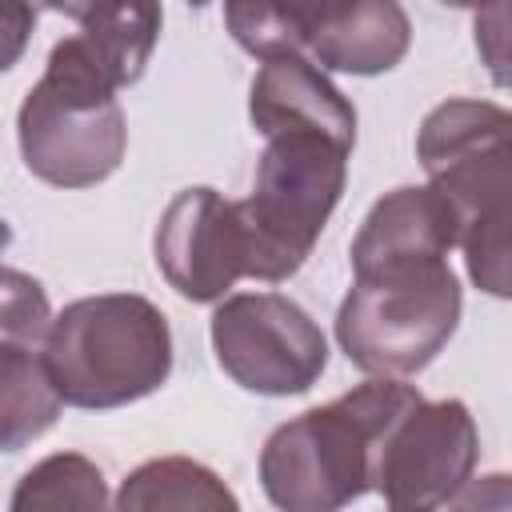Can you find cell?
Listing matches in <instances>:
<instances>
[{
  "instance_id": "cell-1",
  "label": "cell",
  "mask_w": 512,
  "mask_h": 512,
  "mask_svg": "<svg viewBox=\"0 0 512 512\" xmlns=\"http://www.w3.org/2000/svg\"><path fill=\"white\" fill-rule=\"evenodd\" d=\"M416 384L372 376L332 404L284 420L260 448V488L280 512H344L372 488V452L416 404Z\"/></svg>"
},
{
  "instance_id": "cell-2",
  "label": "cell",
  "mask_w": 512,
  "mask_h": 512,
  "mask_svg": "<svg viewBox=\"0 0 512 512\" xmlns=\"http://www.w3.org/2000/svg\"><path fill=\"white\" fill-rule=\"evenodd\" d=\"M416 160L460 220V248L472 284L488 296H508V108L468 96L436 104L416 132Z\"/></svg>"
},
{
  "instance_id": "cell-3",
  "label": "cell",
  "mask_w": 512,
  "mask_h": 512,
  "mask_svg": "<svg viewBox=\"0 0 512 512\" xmlns=\"http://www.w3.org/2000/svg\"><path fill=\"white\" fill-rule=\"evenodd\" d=\"M40 364L72 408H124L152 396L172 372L168 316L136 292H100L64 304L44 336Z\"/></svg>"
},
{
  "instance_id": "cell-4",
  "label": "cell",
  "mask_w": 512,
  "mask_h": 512,
  "mask_svg": "<svg viewBox=\"0 0 512 512\" xmlns=\"http://www.w3.org/2000/svg\"><path fill=\"white\" fill-rule=\"evenodd\" d=\"M116 80L80 44L64 36L52 44L44 76L28 88L16 112V140L24 168L52 188H92L108 180L128 148Z\"/></svg>"
},
{
  "instance_id": "cell-5",
  "label": "cell",
  "mask_w": 512,
  "mask_h": 512,
  "mask_svg": "<svg viewBox=\"0 0 512 512\" xmlns=\"http://www.w3.org/2000/svg\"><path fill=\"white\" fill-rule=\"evenodd\" d=\"M460 304V280L448 260L356 268L336 312V340L368 376H412L452 340Z\"/></svg>"
},
{
  "instance_id": "cell-6",
  "label": "cell",
  "mask_w": 512,
  "mask_h": 512,
  "mask_svg": "<svg viewBox=\"0 0 512 512\" xmlns=\"http://www.w3.org/2000/svg\"><path fill=\"white\" fill-rule=\"evenodd\" d=\"M348 156L324 136H272L256 164V184L236 200L248 268L244 276L280 284L304 268L348 184Z\"/></svg>"
},
{
  "instance_id": "cell-7",
  "label": "cell",
  "mask_w": 512,
  "mask_h": 512,
  "mask_svg": "<svg viewBox=\"0 0 512 512\" xmlns=\"http://www.w3.org/2000/svg\"><path fill=\"white\" fill-rule=\"evenodd\" d=\"M212 352L224 376L256 396H300L328 368L320 324L280 292H236L212 312Z\"/></svg>"
},
{
  "instance_id": "cell-8",
  "label": "cell",
  "mask_w": 512,
  "mask_h": 512,
  "mask_svg": "<svg viewBox=\"0 0 512 512\" xmlns=\"http://www.w3.org/2000/svg\"><path fill=\"white\" fill-rule=\"evenodd\" d=\"M480 432L464 400L408 404L372 452V488L388 512H436L476 472Z\"/></svg>"
},
{
  "instance_id": "cell-9",
  "label": "cell",
  "mask_w": 512,
  "mask_h": 512,
  "mask_svg": "<svg viewBox=\"0 0 512 512\" xmlns=\"http://www.w3.org/2000/svg\"><path fill=\"white\" fill-rule=\"evenodd\" d=\"M156 268L192 304H216L248 268L244 228L232 200L216 188H184L156 224Z\"/></svg>"
},
{
  "instance_id": "cell-10",
  "label": "cell",
  "mask_w": 512,
  "mask_h": 512,
  "mask_svg": "<svg viewBox=\"0 0 512 512\" xmlns=\"http://www.w3.org/2000/svg\"><path fill=\"white\" fill-rule=\"evenodd\" d=\"M296 56L312 60L320 72H352L380 76L396 68L412 44V20L392 0H360V4H292Z\"/></svg>"
},
{
  "instance_id": "cell-11",
  "label": "cell",
  "mask_w": 512,
  "mask_h": 512,
  "mask_svg": "<svg viewBox=\"0 0 512 512\" xmlns=\"http://www.w3.org/2000/svg\"><path fill=\"white\" fill-rule=\"evenodd\" d=\"M248 116L264 140L288 136V132H308V136L332 140L344 152L356 148L352 100L312 60H304L296 52L268 56L260 64L252 92H248Z\"/></svg>"
},
{
  "instance_id": "cell-12",
  "label": "cell",
  "mask_w": 512,
  "mask_h": 512,
  "mask_svg": "<svg viewBox=\"0 0 512 512\" xmlns=\"http://www.w3.org/2000/svg\"><path fill=\"white\" fill-rule=\"evenodd\" d=\"M460 244V220L432 184L384 192L352 236V272L400 260H448Z\"/></svg>"
},
{
  "instance_id": "cell-13",
  "label": "cell",
  "mask_w": 512,
  "mask_h": 512,
  "mask_svg": "<svg viewBox=\"0 0 512 512\" xmlns=\"http://www.w3.org/2000/svg\"><path fill=\"white\" fill-rule=\"evenodd\" d=\"M52 12L76 20L80 44L108 68L116 88H128L144 76L164 20L156 4H64Z\"/></svg>"
},
{
  "instance_id": "cell-14",
  "label": "cell",
  "mask_w": 512,
  "mask_h": 512,
  "mask_svg": "<svg viewBox=\"0 0 512 512\" xmlns=\"http://www.w3.org/2000/svg\"><path fill=\"white\" fill-rule=\"evenodd\" d=\"M112 512H240V500L208 464L160 456L124 476Z\"/></svg>"
},
{
  "instance_id": "cell-15",
  "label": "cell",
  "mask_w": 512,
  "mask_h": 512,
  "mask_svg": "<svg viewBox=\"0 0 512 512\" xmlns=\"http://www.w3.org/2000/svg\"><path fill=\"white\" fill-rule=\"evenodd\" d=\"M60 416V396L36 352L0 344V452L40 440Z\"/></svg>"
},
{
  "instance_id": "cell-16",
  "label": "cell",
  "mask_w": 512,
  "mask_h": 512,
  "mask_svg": "<svg viewBox=\"0 0 512 512\" xmlns=\"http://www.w3.org/2000/svg\"><path fill=\"white\" fill-rule=\"evenodd\" d=\"M8 512H108L104 472L80 452H52L16 480Z\"/></svg>"
},
{
  "instance_id": "cell-17",
  "label": "cell",
  "mask_w": 512,
  "mask_h": 512,
  "mask_svg": "<svg viewBox=\"0 0 512 512\" xmlns=\"http://www.w3.org/2000/svg\"><path fill=\"white\" fill-rule=\"evenodd\" d=\"M52 304L36 276L0 264V344L36 352L48 336Z\"/></svg>"
},
{
  "instance_id": "cell-18",
  "label": "cell",
  "mask_w": 512,
  "mask_h": 512,
  "mask_svg": "<svg viewBox=\"0 0 512 512\" xmlns=\"http://www.w3.org/2000/svg\"><path fill=\"white\" fill-rule=\"evenodd\" d=\"M448 512H512V480L504 472H488L480 480H468Z\"/></svg>"
},
{
  "instance_id": "cell-19",
  "label": "cell",
  "mask_w": 512,
  "mask_h": 512,
  "mask_svg": "<svg viewBox=\"0 0 512 512\" xmlns=\"http://www.w3.org/2000/svg\"><path fill=\"white\" fill-rule=\"evenodd\" d=\"M32 28H36V8L12 4V0L0 4V72H8L24 56Z\"/></svg>"
}]
</instances>
